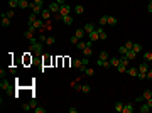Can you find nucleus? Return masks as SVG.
Instances as JSON below:
<instances>
[{"label":"nucleus","mask_w":152,"mask_h":113,"mask_svg":"<svg viewBox=\"0 0 152 113\" xmlns=\"http://www.w3.org/2000/svg\"><path fill=\"white\" fill-rule=\"evenodd\" d=\"M118 52H120V54H122V56H125V54H127V52H128V49H127V47H125V46H122V47H118Z\"/></svg>","instance_id":"obj_39"},{"label":"nucleus","mask_w":152,"mask_h":113,"mask_svg":"<svg viewBox=\"0 0 152 113\" xmlns=\"http://www.w3.org/2000/svg\"><path fill=\"white\" fill-rule=\"evenodd\" d=\"M139 111L140 113H149L150 111V106L147 101H142V103H139Z\"/></svg>","instance_id":"obj_4"},{"label":"nucleus","mask_w":152,"mask_h":113,"mask_svg":"<svg viewBox=\"0 0 152 113\" xmlns=\"http://www.w3.org/2000/svg\"><path fill=\"white\" fill-rule=\"evenodd\" d=\"M98 58H100V59H103V61H107L110 56H108V52H107V51H101L100 54H98Z\"/></svg>","instance_id":"obj_32"},{"label":"nucleus","mask_w":152,"mask_h":113,"mask_svg":"<svg viewBox=\"0 0 152 113\" xmlns=\"http://www.w3.org/2000/svg\"><path fill=\"white\" fill-rule=\"evenodd\" d=\"M46 39H48V37H46V36H44V34H41V36H39V41H42V42H46Z\"/></svg>","instance_id":"obj_48"},{"label":"nucleus","mask_w":152,"mask_h":113,"mask_svg":"<svg viewBox=\"0 0 152 113\" xmlns=\"http://www.w3.org/2000/svg\"><path fill=\"white\" fill-rule=\"evenodd\" d=\"M76 111H78V108H73V106L69 108V113H76Z\"/></svg>","instance_id":"obj_52"},{"label":"nucleus","mask_w":152,"mask_h":113,"mask_svg":"<svg viewBox=\"0 0 152 113\" xmlns=\"http://www.w3.org/2000/svg\"><path fill=\"white\" fill-rule=\"evenodd\" d=\"M142 96H144V100H149V98H152V91L150 90H145L142 93Z\"/></svg>","instance_id":"obj_33"},{"label":"nucleus","mask_w":152,"mask_h":113,"mask_svg":"<svg viewBox=\"0 0 152 113\" xmlns=\"http://www.w3.org/2000/svg\"><path fill=\"white\" fill-rule=\"evenodd\" d=\"M135 101H137V103H142V101H145V100H144V96L140 95V96H137V98H135Z\"/></svg>","instance_id":"obj_45"},{"label":"nucleus","mask_w":152,"mask_h":113,"mask_svg":"<svg viewBox=\"0 0 152 113\" xmlns=\"http://www.w3.org/2000/svg\"><path fill=\"white\" fill-rule=\"evenodd\" d=\"M108 61H110L112 68H117V66L120 64V56H118V58H115V56H112V58H108Z\"/></svg>","instance_id":"obj_11"},{"label":"nucleus","mask_w":152,"mask_h":113,"mask_svg":"<svg viewBox=\"0 0 152 113\" xmlns=\"http://www.w3.org/2000/svg\"><path fill=\"white\" fill-rule=\"evenodd\" d=\"M24 37L27 39V41H29V39H32V37H34V30L27 29V30H25V32H24Z\"/></svg>","instance_id":"obj_27"},{"label":"nucleus","mask_w":152,"mask_h":113,"mask_svg":"<svg viewBox=\"0 0 152 113\" xmlns=\"http://www.w3.org/2000/svg\"><path fill=\"white\" fill-rule=\"evenodd\" d=\"M29 7H31L29 0H19V9H29Z\"/></svg>","instance_id":"obj_18"},{"label":"nucleus","mask_w":152,"mask_h":113,"mask_svg":"<svg viewBox=\"0 0 152 113\" xmlns=\"http://www.w3.org/2000/svg\"><path fill=\"white\" fill-rule=\"evenodd\" d=\"M83 54H85V58H90V56L93 54V51H91V47H86V49H83Z\"/></svg>","instance_id":"obj_35"},{"label":"nucleus","mask_w":152,"mask_h":113,"mask_svg":"<svg viewBox=\"0 0 152 113\" xmlns=\"http://www.w3.org/2000/svg\"><path fill=\"white\" fill-rule=\"evenodd\" d=\"M51 14H52V12H51L49 9H42L41 15H42V19H44V20H49V19H51Z\"/></svg>","instance_id":"obj_14"},{"label":"nucleus","mask_w":152,"mask_h":113,"mask_svg":"<svg viewBox=\"0 0 152 113\" xmlns=\"http://www.w3.org/2000/svg\"><path fill=\"white\" fill-rule=\"evenodd\" d=\"M34 3H37V5H44V0H34Z\"/></svg>","instance_id":"obj_50"},{"label":"nucleus","mask_w":152,"mask_h":113,"mask_svg":"<svg viewBox=\"0 0 152 113\" xmlns=\"http://www.w3.org/2000/svg\"><path fill=\"white\" fill-rule=\"evenodd\" d=\"M150 111H152V106H150Z\"/></svg>","instance_id":"obj_56"},{"label":"nucleus","mask_w":152,"mask_h":113,"mask_svg":"<svg viewBox=\"0 0 152 113\" xmlns=\"http://www.w3.org/2000/svg\"><path fill=\"white\" fill-rule=\"evenodd\" d=\"M54 41H56V39H54L52 36H49L48 39H46V44H49V46H52V44H54Z\"/></svg>","instance_id":"obj_41"},{"label":"nucleus","mask_w":152,"mask_h":113,"mask_svg":"<svg viewBox=\"0 0 152 113\" xmlns=\"http://www.w3.org/2000/svg\"><path fill=\"white\" fill-rule=\"evenodd\" d=\"M71 64H73V68H78V69H81V68H83V62H81V59H74V61L71 62Z\"/></svg>","instance_id":"obj_25"},{"label":"nucleus","mask_w":152,"mask_h":113,"mask_svg":"<svg viewBox=\"0 0 152 113\" xmlns=\"http://www.w3.org/2000/svg\"><path fill=\"white\" fill-rule=\"evenodd\" d=\"M9 7H10V9H15V7H19V0H9Z\"/></svg>","instance_id":"obj_34"},{"label":"nucleus","mask_w":152,"mask_h":113,"mask_svg":"<svg viewBox=\"0 0 152 113\" xmlns=\"http://www.w3.org/2000/svg\"><path fill=\"white\" fill-rule=\"evenodd\" d=\"M96 30H98V34H100V39H101V41H105V39H107L108 37V34H107V30H105L103 29V27H96Z\"/></svg>","instance_id":"obj_12"},{"label":"nucleus","mask_w":152,"mask_h":113,"mask_svg":"<svg viewBox=\"0 0 152 113\" xmlns=\"http://www.w3.org/2000/svg\"><path fill=\"white\" fill-rule=\"evenodd\" d=\"M57 3H59V5H64V3H66V0H56Z\"/></svg>","instance_id":"obj_53"},{"label":"nucleus","mask_w":152,"mask_h":113,"mask_svg":"<svg viewBox=\"0 0 152 113\" xmlns=\"http://www.w3.org/2000/svg\"><path fill=\"white\" fill-rule=\"evenodd\" d=\"M2 15H5V17H9V19H12L14 15H15V12H14V9H10V10H7V12H3Z\"/></svg>","instance_id":"obj_31"},{"label":"nucleus","mask_w":152,"mask_h":113,"mask_svg":"<svg viewBox=\"0 0 152 113\" xmlns=\"http://www.w3.org/2000/svg\"><path fill=\"white\" fill-rule=\"evenodd\" d=\"M132 111H135L133 103H125V105H124V111H122V113H132Z\"/></svg>","instance_id":"obj_10"},{"label":"nucleus","mask_w":152,"mask_h":113,"mask_svg":"<svg viewBox=\"0 0 152 113\" xmlns=\"http://www.w3.org/2000/svg\"><path fill=\"white\" fill-rule=\"evenodd\" d=\"M91 46H93V41H79L78 44H76V47H78L79 51H83V49L91 47Z\"/></svg>","instance_id":"obj_2"},{"label":"nucleus","mask_w":152,"mask_h":113,"mask_svg":"<svg viewBox=\"0 0 152 113\" xmlns=\"http://www.w3.org/2000/svg\"><path fill=\"white\" fill-rule=\"evenodd\" d=\"M78 42H79V39L76 37V36H73V37H71V44H74V46H76Z\"/></svg>","instance_id":"obj_43"},{"label":"nucleus","mask_w":152,"mask_h":113,"mask_svg":"<svg viewBox=\"0 0 152 113\" xmlns=\"http://www.w3.org/2000/svg\"><path fill=\"white\" fill-rule=\"evenodd\" d=\"M100 26H101V27L108 26V15H101V17H100Z\"/></svg>","instance_id":"obj_23"},{"label":"nucleus","mask_w":152,"mask_h":113,"mask_svg":"<svg viewBox=\"0 0 152 113\" xmlns=\"http://www.w3.org/2000/svg\"><path fill=\"white\" fill-rule=\"evenodd\" d=\"M137 68H139V73H147L150 69V62L149 61H142Z\"/></svg>","instance_id":"obj_3"},{"label":"nucleus","mask_w":152,"mask_h":113,"mask_svg":"<svg viewBox=\"0 0 152 113\" xmlns=\"http://www.w3.org/2000/svg\"><path fill=\"white\" fill-rule=\"evenodd\" d=\"M74 12L76 14H83V12H85V7H83V5H76L74 7Z\"/></svg>","instance_id":"obj_37"},{"label":"nucleus","mask_w":152,"mask_h":113,"mask_svg":"<svg viewBox=\"0 0 152 113\" xmlns=\"http://www.w3.org/2000/svg\"><path fill=\"white\" fill-rule=\"evenodd\" d=\"M117 17H113V15H108V26L110 27H113V26H117Z\"/></svg>","instance_id":"obj_20"},{"label":"nucleus","mask_w":152,"mask_h":113,"mask_svg":"<svg viewBox=\"0 0 152 113\" xmlns=\"http://www.w3.org/2000/svg\"><path fill=\"white\" fill-rule=\"evenodd\" d=\"M127 74L128 76H137L139 74V68H127Z\"/></svg>","instance_id":"obj_16"},{"label":"nucleus","mask_w":152,"mask_h":113,"mask_svg":"<svg viewBox=\"0 0 152 113\" xmlns=\"http://www.w3.org/2000/svg\"><path fill=\"white\" fill-rule=\"evenodd\" d=\"M132 49L137 52V54H139V52H142V46H140L139 42H133V47H132Z\"/></svg>","instance_id":"obj_30"},{"label":"nucleus","mask_w":152,"mask_h":113,"mask_svg":"<svg viewBox=\"0 0 152 113\" xmlns=\"http://www.w3.org/2000/svg\"><path fill=\"white\" fill-rule=\"evenodd\" d=\"M125 47H127V49H132V47H133V42H132V41H127V42H125Z\"/></svg>","instance_id":"obj_42"},{"label":"nucleus","mask_w":152,"mask_h":113,"mask_svg":"<svg viewBox=\"0 0 152 113\" xmlns=\"http://www.w3.org/2000/svg\"><path fill=\"white\" fill-rule=\"evenodd\" d=\"M147 79H152V69L147 71Z\"/></svg>","instance_id":"obj_49"},{"label":"nucleus","mask_w":152,"mask_h":113,"mask_svg":"<svg viewBox=\"0 0 152 113\" xmlns=\"http://www.w3.org/2000/svg\"><path fill=\"white\" fill-rule=\"evenodd\" d=\"M36 20H37V14H34V12H32V14H31V15H29V19H27V22H29V24H34V22H36Z\"/></svg>","instance_id":"obj_29"},{"label":"nucleus","mask_w":152,"mask_h":113,"mask_svg":"<svg viewBox=\"0 0 152 113\" xmlns=\"http://www.w3.org/2000/svg\"><path fill=\"white\" fill-rule=\"evenodd\" d=\"M69 12H71V7L68 5V3H64V5H61V9H59V14L61 15H69Z\"/></svg>","instance_id":"obj_5"},{"label":"nucleus","mask_w":152,"mask_h":113,"mask_svg":"<svg viewBox=\"0 0 152 113\" xmlns=\"http://www.w3.org/2000/svg\"><path fill=\"white\" fill-rule=\"evenodd\" d=\"M48 9H49L52 14H59V9H61V5H59L57 2H52V3H49V7H48Z\"/></svg>","instance_id":"obj_6"},{"label":"nucleus","mask_w":152,"mask_h":113,"mask_svg":"<svg viewBox=\"0 0 152 113\" xmlns=\"http://www.w3.org/2000/svg\"><path fill=\"white\" fill-rule=\"evenodd\" d=\"M0 88H2V90H5V91H10V90H12L10 83L5 79V78H2V81H0Z\"/></svg>","instance_id":"obj_7"},{"label":"nucleus","mask_w":152,"mask_h":113,"mask_svg":"<svg viewBox=\"0 0 152 113\" xmlns=\"http://www.w3.org/2000/svg\"><path fill=\"white\" fill-rule=\"evenodd\" d=\"M127 68H128L127 64H124V62H120V64L117 66V71H118V73H125V71H127Z\"/></svg>","instance_id":"obj_28"},{"label":"nucleus","mask_w":152,"mask_h":113,"mask_svg":"<svg viewBox=\"0 0 152 113\" xmlns=\"http://www.w3.org/2000/svg\"><path fill=\"white\" fill-rule=\"evenodd\" d=\"M147 103H149V106H152V98H149V100H145Z\"/></svg>","instance_id":"obj_54"},{"label":"nucleus","mask_w":152,"mask_h":113,"mask_svg":"<svg viewBox=\"0 0 152 113\" xmlns=\"http://www.w3.org/2000/svg\"><path fill=\"white\" fill-rule=\"evenodd\" d=\"M10 26V19L5 15H2V27H9Z\"/></svg>","instance_id":"obj_26"},{"label":"nucleus","mask_w":152,"mask_h":113,"mask_svg":"<svg viewBox=\"0 0 152 113\" xmlns=\"http://www.w3.org/2000/svg\"><path fill=\"white\" fill-rule=\"evenodd\" d=\"M147 10H149V12L152 14V0H150V2H149V5H147Z\"/></svg>","instance_id":"obj_51"},{"label":"nucleus","mask_w":152,"mask_h":113,"mask_svg":"<svg viewBox=\"0 0 152 113\" xmlns=\"http://www.w3.org/2000/svg\"><path fill=\"white\" fill-rule=\"evenodd\" d=\"M88 36H90V41H93V42H95V41H98V39H100V34H98V30H93V32L91 34H88Z\"/></svg>","instance_id":"obj_15"},{"label":"nucleus","mask_w":152,"mask_h":113,"mask_svg":"<svg viewBox=\"0 0 152 113\" xmlns=\"http://www.w3.org/2000/svg\"><path fill=\"white\" fill-rule=\"evenodd\" d=\"M152 59V52H144V61H150Z\"/></svg>","instance_id":"obj_40"},{"label":"nucleus","mask_w":152,"mask_h":113,"mask_svg":"<svg viewBox=\"0 0 152 113\" xmlns=\"http://www.w3.org/2000/svg\"><path fill=\"white\" fill-rule=\"evenodd\" d=\"M149 62H150V68H152V59H150V61H149Z\"/></svg>","instance_id":"obj_55"},{"label":"nucleus","mask_w":152,"mask_h":113,"mask_svg":"<svg viewBox=\"0 0 152 113\" xmlns=\"http://www.w3.org/2000/svg\"><path fill=\"white\" fill-rule=\"evenodd\" d=\"M83 73H85L86 76H93V74H95V71H93L91 68H85V71H83Z\"/></svg>","instance_id":"obj_38"},{"label":"nucleus","mask_w":152,"mask_h":113,"mask_svg":"<svg viewBox=\"0 0 152 113\" xmlns=\"http://www.w3.org/2000/svg\"><path fill=\"white\" fill-rule=\"evenodd\" d=\"M31 9H32V12H34V14H41L42 9H44V5H37V3L31 2Z\"/></svg>","instance_id":"obj_8"},{"label":"nucleus","mask_w":152,"mask_h":113,"mask_svg":"<svg viewBox=\"0 0 152 113\" xmlns=\"http://www.w3.org/2000/svg\"><path fill=\"white\" fill-rule=\"evenodd\" d=\"M63 22L66 24V26H71V24H73V17H71V15H64L63 17Z\"/></svg>","instance_id":"obj_24"},{"label":"nucleus","mask_w":152,"mask_h":113,"mask_svg":"<svg viewBox=\"0 0 152 113\" xmlns=\"http://www.w3.org/2000/svg\"><path fill=\"white\" fill-rule=\"evenodd\" d=\"M85 34H86V32H85V29H78V30H76V32H74V36L78 37L79 41H81V39L85 37Z\"/></svg>","instance_id":"obj_22"},{"label":"nucleus","mask_w":152,"mask_h":113,"mask_svg":"<svg viewBox=\"0 0 152 113\" xmlns=\"http://www.w3.org/2000/svg\"><path fill=\"white\" fill-rule=\"evenodd\" d=\"M34 110H36V113H44L46 108H41V106H39V108H34Z\"/></svg>","instance_id":"obj_47"},{"label":"nucleus","mask_w":152,"mask_h":113,"mask_svg":"<svg viewBox=\"0 0 152 113\" xmlns=\"http://www.w3.org/2000/svg\"><path fill=\"white\" fill-rule=\"evenodd\" d=\"M34 27L36 29H41V30H44L46 29V24H44V19H37L34 22Z\"/></svg>","instance_id":"obj_9"},{"label":"nucleus","mask_w":152,"mask_h":113,"mask_svg":"<svg viewBox=\"0 0 152 113\" xmlns=\"http://www.w3.org/2000/svg\"><path fill=\"white\" fill-rule=\"evenodd\" d=\"M125 56H127V58L130 59V61H133V59H135V56H137V52L133 51V49H128V52H127Z\"/></svg>","instance_id":"obj_21"},{"label":"nucleus","mask_w":152,"mask_h":113,"mask_svg":"<svg viewBox=\"0 0 152 113\" xmlns=\"http://www.w3.org/2000/svg\"><path fill=\"white\" fill-rule=\"evenodd\" d=\"M31 108H36V101H34V100H32L31 103H25L24 106H22V110H24V111H29Z\"/></svg>","instance_id":"obj_19"},{"label":"nucleus","mask_w":152,"mask_h":113,"mask_svg":"<svg viewBox=\"0 0 152 113\" xmlns=\"http://www.w3.org/2000/svg\"><path fill=\"white\" fill-rule=\"evenodd\" d=\"M137 76H139V79H145V78H147V73H139Z\"/></svg>","instance_id":"obj_44"},{"label":"nucleus","mask_w":152,"mask_h":113,"mask_svg":"<svg viewBox=\"0 0 152 113\" xmlns=\"http://www.w3.org/2000/svg\"><path fill=\"white\" fill-rule=\"evenodd\" d=\"M96 66H98V68H103V59L98 58V61H96Z\"/></svg>","instance_id":"obj_46"},{"label":"nucleus","mask_w":152,"mask_h":113,"mask_svg":"<svg viewBox=\"0 0 152 113\" xmlns=\"http://www.w3.org/2000/svg\"><path fill=\"white\" fill-rule=\"evenodd\" d=\"M113 110L118 111V113H122V111H124V103H122V101H117V103L113 105Z\"/></svg>","instance_id":"obj_17"},{"label":"nucleus","mask_w":152,"mask_h":113,"mask_svg":"<svg viewBox=\"0 0 152 113\" xmlns=\"http://www.w3.org/2000/svg\"><path fill=\"white\" fill-rule=\"evenodd\" d=\"M95 29H96V26H93L91 22L85 24V32H86V34H91V32H93V30H95Z\"/></svg>","instance_id":"obj_13"},{"label":"nucleus","mask_w":152,"mask_h":113,"mask_svg":"<svg viewBox=\"0 0 152 113\" xmlns=\"http://www.w3.org/2000/svg\"><path fill=\"white\" fill-rule=\"evenodd\" d=\"M44 44H46V42L39 41V39H36V37L29 39V46H31V51H32V52H36V54H42V47H44Z\"/></svg>","instance_id":"obj_1"},{"label":"nucleus","mask_w":152,"mask_h":113,"mask_svg":"<svg viewBox=\"0 0 152 113\" xmlns=\"http://www.w3.org/2000/svg\"><path fill=\"white\" fill-rule=\"evenodd\" d=\"M81 91H83V93H90V91H91V86H90V84H83Z\"/></svg>","instance_id":"obj_36"}]
</instances>
